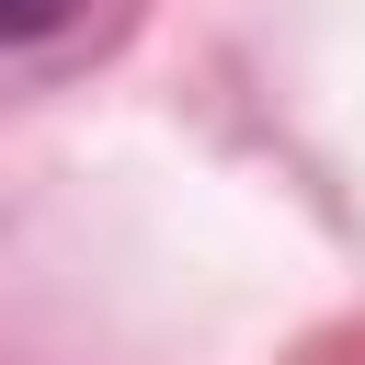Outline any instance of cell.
<instances>
[{
	"mask_svg": "<svg viewBox=\"0 0 365 365\" xmlns=\"http://www.w3.org/2000/svg\"><path fill=\"white\" fill-rule=\"evenodd\" d=\"M80 0H0V46H34V34H57Z\"/></svg>",
	"mask_w": 365,
	"mask_h": 365,
	"instance_id": "6da1fadb",
	"label": "cell"
}]
</instances>
